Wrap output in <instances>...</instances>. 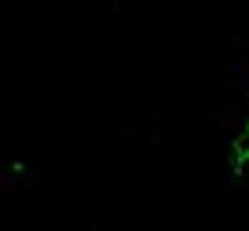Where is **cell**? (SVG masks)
I'll return each instance as SVG.
<instances>
[{
	"instance_id": "1",
	"label": "cell",
	"mask_w": 249,
	"mask_h": 231,
	"mask_svg": "<svg viewBox=\"0 0 249 231\" xmlns=\"http://www.w3.org/2000/svg\"><path fill=\"white\" fill-rule=\"evenodd\" d=\"M227 165H231L234 176H249V92L238 107V117L231 125V136H227Z\"/></svg>"
}]
</instances>
